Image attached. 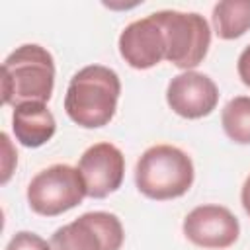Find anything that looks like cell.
Instances as JSON below:
<instances>
[{"label":"cell","instance_id":"1","mask_svg":"<svg viewBox=\"0 0 250 250\" xmlns=\"http://www.w3.org/2000/svg\"><path fill=\"white\" fill-rule=\"evenodd\" d=\"M119 94L121 82L113 68L88 64L70 78L64 96V111L76 125L98 129L113 119Z\"/></svg>","mask_w":250,"mask_h":250},{"label":"cell","instance_id":"2","mask_svg":"<svg viewBox=\"0 0 250 250\" xmlns=\"http://www.w3.org/2000/svg\"><path fill=\"white\" fill-rule=\"evenodd\" d=\"M55 88L53 55L35 43H25L12 51L2 62V102L20 105L25 102L47 104Z\"/></svg>","mask_w":250,"mask_h":250},{"label":"cell","instance_id":"3","mask_svg":"<svg viewBox=\"0 0 250 250\" xmlns=\"http://www.w3.org/2000/svg\"><path fill=\"white\" fill-rule=\"evenodd\" d=\"M193 162L174 145H154L146 148L135 166L137 189L154 201L182 197L193 184Z\"/></svg>","mask_w":250,"mask_h":250},{"label":"cell","instance_id":"4","mask_svg":"<svg viewBox=\"0 0 250 250\" xmlns=\"http://www.w3.org/2000/svg\"><path fill=\"white\" fill-rule=\"evenodd\" d=\"M154 18L162 25L166 41V61L189 70L201 64L211 45V29L203 16L195 12L160 10Z\"/></svg>","mask_w":250,"mask_h":250},{"label":"cell","instance_id":"5","mask_svg":"<svg viewBox=\"0 0 250 250\" xmlns=\"http://www.w3.org/2000/svg\"><path fill=\"white\" fill-rule=\"evenodd\" d=\"M86 195L80 170L68 164H53L37 172L27 186V203L43 217H57L80 205Z\"/></svg>","mask_w":250,"mask_h":250},{"label":"cell","instance_id":"6","mask_svg":"<svg viewBox=\"0 0 250 250\" xmlns=\"http://www.w3.org/2000/svg\"><path fill=\"white\" fill-rule=\"evenodd\" d=\"M125 240L117 215L90 211L61 227L51 236L53 250H121Z\"/></svg>","mask_w":250,"mask_h":250},{"label":"cell","instance_id":"7","mask_svg":"<svg viewBox=\"0 0 250 250\" xmlns=\"http://www.w3.org/2000/svg\"><path fill=\"white\" fill-rule=\"evenodd\" d=\"M186 238L199 246L211 250H223L232 246L240 234L238 219L223 205H199L191 209L184 219Z\"/></svg>","mask_w":250,"mask_h":250},{"label":"cell","instance_id":"8","mask_svg":"<svg viewBox=\"0 0 250 250\" xmlns=\"http://www.w3.org/2000/svg\"><path fill=\"white\" fill-rule=\"evenodd\" d=\"M76 168L84 178L88 197L104 199L121 188L125 156L111 143H96L82 152Z\"/></svg>","mask_w":250,"mask_h":250},{"label":"cell","instance_id":"9","mask_svg":"<svg viewBox=\"0 0 250 250\" xmlns=\"http://www.w3.org/2000/svg\"><path fill=\"white\" fill-rule=\"evenodd\" d=\"M166 102L180 117L201 119L217 107L219 88L207 74L186 70L168 82Z\"/></svg>","mask_w":250,"mask_h":250},{"label":"cell","instance_id":"10","mask_svg":"<svg viewBox=\"0 0 250 250\" xmlns=\"http://www.w3.org/2000/svg\"><path fill=\"white\" fill-rule=\"evenodd\" d=\"M121 59L137 70H146L156 66L166 59L164 31L154 14L131 21L119 35L117 41Z\"/></svg>","mask_w":250,"mask_h":250},{"label":"cell","instance_id":"11","mask_svg":"<svg viewBox=\"0 0 250 250\" xmlns=\"http://www.w3.org/2000/svg\"><path fill=\"white\" fill-rule=\"evenodd\" d=\"M12 131L23 146L37 148L47 141H51V137L57 131V121L51 109L47 107V104L25 102L14 107Z\"/></svg>","mask_w":250,"mask_h":250},{"label":"cell","instance_id":"12","mask_svg":"<svg viewBox=\"0 0 250 250\" xmlns=\"http://www.w3.org/2000/svg\"><path fill=\"white\" fill-rule=\"evenodd\" d=\"M213 27L219 39L230 41L250 29V0H221L213 6Z\"/></svg>","mask_w":250,"mask_h":250},{"label":"cell","instance_id":"13","mask_svg":"<svg viewBox=\"0 0 250 250\" xmlns=\"http://www.w3.org/2000/svg\"><path fill=\"white\" fill-rule=\"evenodd\" d=\"M227 137L238 145H250V96L232 98L221 111Z\"/></svg>","mask_w":250,"mask_h":250},{"label":"cell","instance_id":"14","mask_svg":"<svg viewBox=\"0 0 250 250\" xmlns=\"http://www.w3.org/2000/svg\"><path fill=\"white\" fill-rule=\"evenodd\" d=\"M6 250H53V248L51 242H47L39 234L29 230H20L10 238Z\"/></svg>","mask_w":250,"mask_h":250},{"label":"cell","instance_id":"15","mask_svg":"<svg viewBox=\"0 0 250 250\" xmlns=\"http://www.w3.org/2000/svg\"><path fill=\"white\" fill-rule=\"evenodd\" d=\"M236 70H238V76L242 80V84H246L250 88V45H246L238 57V62H236Z\"/></svg>","mask_w":250,"mask_h":250},{"label":"cell","instance_id":"16","mask_svg":"<svg viewBox=\"0 0 250 250\" xmlns=\"http://www.w3.org/2000/svg\"><path fill=\"white\" fill-rule=\"evenodd\" d=\"M240 201H242V207H244L246 215L250 217V176L244 180V186L240 189Z\"/></svg>","mask_w":250,"mask_h":250}]
</instances>
